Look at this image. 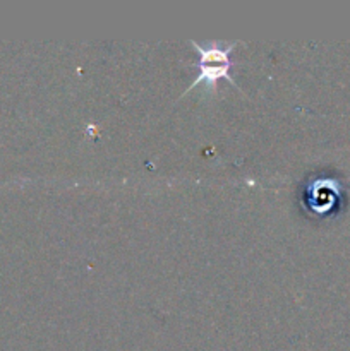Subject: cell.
I'll return each instance as SVG.
<instances>
[{"instance_id": "6da1fadb", "label": "cell", "mask_w": 350, "mask_h": 351, "mask_svg": "<svg viewBox=\"0 0 350 351\" xmlns=\"http://www.w3.org/2000/svg\"><path fill=\"white\" fill-rule=\"evenodd\" d=\"M192 47L198 50L199 53V75L196 77V81L189 86V89H194L198 84H208L215 86L216 81L220 79H226L230 84L235 86V81L230 75V67H232V60H230V53H232L233 48L237 47V41H233L229 47L222 48L216 47V45H211V47H201L196 41H191ZM187 89V91H189Z\"/></svg>"}]
</instances>
